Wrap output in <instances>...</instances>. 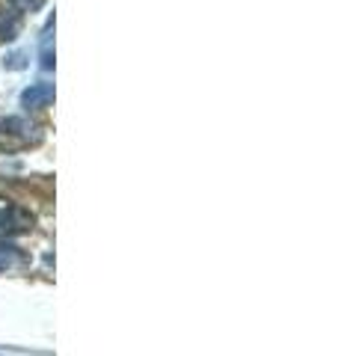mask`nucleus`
Returning a JSON list of instances; mask_svg holds the SVG:
<instances>
[{
  "label": "nucleus",
  "instance_id": "1",
  "mask_svg": "<svg viewBox=\"0 0 338 356\" xmlns=\"http://www.w3.org/2000/svg\"><path fill=\"white\" fill-rule=\"evenodd\" d=\"M30 222H33V217L24 208H18L13 199L0 196V229L3 232H21V229H30Z\"/></svg>",
  "mask_w": 338,
  "mask_h": 356
},
{
  "label": "nucleus",
  "instance_id": "2",
  "mask_svg": "<svg viewBox=\"0 0 338 356\" xmlns=\"http://www.w3.org/2000/svg\"><path fill=\"white\" fill-rule=\"evenodd\" d=\"M54 102V83H33L27 86L24 92H21V104H24L27 110H42V107H48Z\"/></svg>",
  "mask_w": 338,
  "mask_h": 356
},
{
  "label": "nucleus",
  "instance_id": "3",
  "mask_svg": "<svg viewBox=\"0 0 338 356\" xmlns=\"http://www.w3.org/2000/svg\"><path fill=\"white\" fill-rule=\"evenodd\" d=\"M21 30V13L15 9H3L0 13V42H13Z\"/></svg>",
  "mask_w": 338,
  "mask_h": 356
},
{
  "label": "nucleus",
  "instance_id": "4",
  "mask_svg": "<svg viewBox=\"0 0 338 356\" xmlns=\"http://www.w3.org/2000/svg\"><path fill=\"white\" fill-rule=\"evenodd\" d=\"M51 24H48V30H45V39H42V54H39V65L45 72H51L54 69V48H51Z\"/></svg>",
  "mask_w": 338,
  "mask_h": 356
},
{
  "label": "nucleus",
  "instance_id": "5",
  "mask_svg": "<svg viewBox=\"0 0 338 356\" xmlns=\"http://www.w3.org/2000/svg\"><path fill=\"white\" fill-rule=\"evenodd\" d=\"M6 69H13V72H18V69H27V54H24V51H15L13 57L6 60Z\"/></svg>",
  "mask_w": 338,
  "mask_h": 356
},
{
  "label": "nucleus",
  "instance_id": "6",
  "mask_svg": "<svg viewBox=\"0 0 338 356\" xmlns=\"http://www.w3.org/2000/svg\"><path fill=\"white\" fill-rule=\"evenodd\" d=\"M18 6H21V9H27V13H36V9L45 6V0H18Z\"/></svg>",
  "mask_w": 338,
  "mask_h": 356
},
{
  "label": "nucleus",
  "instance_id": "7",
  "mask_svg": "<svg viewBox=\"0 0 338 356\" xmlns=\"http://www.w3.org/2000/svg\"><path fill=\"white\" fill-rule=\"evenodd\" d=\"M0 267H3V261H0Z\"/></svg>",
  "mask_w": 338,
  "mask_h": 356
}]
</instances>
